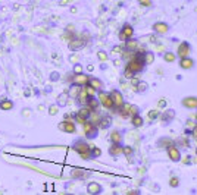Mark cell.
<instances>
[{
    "mask_svg": "<svg viewBox=\"0 0 197 195\" xmlns=\"http://www.w3.org/2000/svg\"><path fill=\"white\" fill-rule=\"evenodd\" d=\"M128 69H131L134 74H138L144 69V62H143V53H137L134 54L132 59H129L128 65H127Z\"/></svg>",
    "mask_w": 197,
    "mask_h": 195,
    "instance_id": "1",
    "label": "cell"
},
{
    "mask_svg": "<svg viewBox=\"0 0 197 195\" xmlns=\"http://www.w3.org/2000/svg\"><path fill=\"white\" fill-rule=\"evenodd\" d=\"M74 150L80 154L81 159H84V160L91 159V147H90L85 141H77L74 144Z\"/></svg>",
    "mask_w": 197,
    "mask_h": 195,
    "instance_id": "2",
    "label": "cell"
},
{
    "mask_svg": "<svg viewBox=\"0 0 197 195\" xmlns=\"http://www.w3.org/2000/svg\"><path fill=\"white\" fill-rule=\"evenodd\" d=\"M99 103H102V106L104 109H108V110L115 107L110 93H104V91H102V90H100V93H99Z\"/></svg>",
    "mask_w": 197,
    "mask_h": 195,
    "instance_id": "3",
    "label": "cell"
},
{
    "mask_svg": "<svg viewBox=\"0 0 197 195\" xmlns=\"http://www.w3.org/2000/svg\"><path fill=\"white\" fill-rule=\"evenodd\" d=\"M191 53V46L187 43V41H183V43H179L177 47V57H187V56H190Z\"/></svg>",
    "mask_w": 197,
    "mask_h": 195,
    "instance_id": "4",
    "label": "cell"
},
{
    "mask_svg": "<svg viewBox=\"0 0 197 195\" xmlns=\"http://www.w3.org/2000/svg\"><path fill=\"white\" fill-rule=\"evenodd\" d=\"M82 126H84V132L87 135V138H94L96 135H97V126L90 119H87V120L84 122Z\"/></svg>",
    "mask_w": 197,
    "mask_h": 195,
    "instance_id": "5",
    "label": "cell"
},
{
    "mask_svg": "<svg viewBox=\"0 0 197 195\" xmlns=\"http://www.w3.org/2000/svg\"><path fill=\"white\" fill-rule=\"evenodd\" d=\"M166 154H168L171 162H179L181 160V151L175 147V144L166 148Z\"/></svg>",
    "mask_w": 197,
    "mask_h": 195,
    "instance_id": "6",
    "label": "cell"
},
{
    "mask_svg": "<svg viewBox=\"0 0 197 195\" xmlns=\"http://www.w3.org/2000/svg\"><path fill=\"white\" fill-rule=\"evenodd\" d=\"M153 31L159 35H163V34H168L169 32V25L166 22H155L153 24Z\"/></svg>",
    "mask_w": 197,
    "mask_h": 195,
    "instance_id": "7",
    "label": "cell"
},
{
    "mask_svg": "<svg viewBox=\"0 0 197 195\" xmlns=\"http://www.w3.org/2000/svg\"><path fill=\"white\" fill-rule=\"evenodd\" d=\"M110 95H112V100H113V104H115L116 109L122 107V104L125 103L124 101V95L121 91H118V90H113L112 93H110Z\"/></svg>",
    "mask_w": 197,
    "mask_h": 195,
    "instance_id": "8",
    "label": "cell"
},
{
    "mask_svg": "<svg viewBox=\"0 0 197 195\" xmlns=\"http://www.w3.org/2000/svg\"><path fill=\"white\" fill-rule=\"evenodd\" d=\"M185 109H190V110H194L197 109V97H193V95H188V97H184L183 101H181Z\"/></svg>",
    "mask_w": 197,
    "mask_h": 195,
    "instance_id": "9",
    "label": "cell"
},
{
    "mask_svg": "<svg viewBox=\"0 0 197 195\" xmlns=\"http://www.w3.org/2000/svg\"><path fill=\"white\" fill-rule=\"evenodd\" d=\"M89 81H90V76L89 75H84V74H75V76L72 78V82H74L75 85H80V87L89 84Z\"/></svg>",
    "mask_w": 197,
    "mask_h": 195,
    "instance_id": "10",
    "label": "cell"
},
{
    "mask_svg": "<svg viewBox=\"0 0 197 195\" xmlns=\"http://www.w3.org/2000/svg\"><path fill=\"white\" fill-rule=\"evenodd\" d=\"M59 129L63 131V132H66V134H74L75 132V125H74V122L65 120V122H62L61 125H59Z\"/></svg>",
    "mask_w": 197,
    "mask_h": 195,
    "instance_id": "11",
    "label": "cell"
},
{
    "mask_svg": "<svg viewBox=\"0 0 197 195\" xmlns=\"http://www.w3.org/2000/svg\"><path fill=\"white\" fill-rule=\"evenodd\" d=\"M194 66V60L191 59V57H181L179 59V67L181 69H184V71H188V69H191V67Z\"/></svg>",
    "mask_w": 197,
    "mask_h": 195,
    "instance_id": "12",
    "label": "cell"
},
{
    "mask_svg": "<svg viewBox=\"0 0 197 195\" xmlns=\"http://www.w3.org/2000/svg\"><path fill=\"white\" fill-rule=\"evenodd\" d=\"M109 154L112 155V157H118V155L122 154V145L121 144H115V142H112V145L109 148Z\"/></svg>",
    "mask_w": 197,
    "mask_h": 195,
    "instance_id": "13",
    "label": "cell"
},
{
    "mask_svg": "<svg viewBox=\"0 0 197 195\" xmlns=\"http://www.w3.org/2000/svg\"><path fill=\"white\" fill-rule=\"evenodd\" d=\"M138 40H132V38H128V40H125V48L128 50V52H134L138 48Z\"/></svg>",
    "mask_w": 197,
    "mask_h": 195,
    "instance_id": "14",
    "label": "cell"
},
{
    "mask_svg": "<svg viewBox=\"0 0 197 195\" xmlns=\"http://www.w3.org/2000/svg\"><path fill=\"white\" fill-rule=\"evenodd\" d=\"M121 32H122L124 35H125V38L128 40V38H132V37H134V28L131 27L129 24H125L122 27V29H121Z\"/></svg>",
    "mask_w": 197,
    "mask_h": 195,
    "instance_id": "15",
    "label": "cell"
},
{
    "mask_svg": "<svg viewBox=\"0 0 197 195\" xmlns=\"http://www.w3.org/2000/svg\"><path fill=\"white\" fill-rule=\"evenodd\" d=\"M109 138H110V142H115V144H121L122 142V134L119 131H112L110 135H109Z\"/></svg>",
    "mask_w": 197,
    "mask_h": 195,
    "instance_id": "16",
    "label": "cell"
},
{
    "mask_svg": "<svg viewBox=\"0 0 197 195\" xmlns=\"http://www.w3.org/2000/svg\"><path fill=\"white\" fill-rule=\"evenodd\" d=\"M131 123H132L134 128H140L144 125V119L140 114H134V116H131Z\"/></svg>",
    "mask_w": 197,
    "mask_h": 195,
    "instance_id": "17",
    "label": "cell"
},
{
    "mask_svg": "<svg viewBox=\"0 0 197 195\" xmlns=\"http://www.w3.org/2000/svg\"><path fill=\"white\" fill-rule=\"evenodd\" d=\"M143 62H144V65H152V63H155V53H153V52H144Z\"/></svg>",
    "mask_w": 197,
    "mask_h": 195,
    "instance_id": "18",
    "label": "cell"
},
{
    "mask_svg": "<svg viewBox=\"0 0 197 195\" xmlns=\"http://www.w3.org/2000/svg\"><path fill=\"white\" fill-rule=\"evenodd\" d=\"M175 142L172 141L171 138H168V136H165V138H160L159 141H157V145L160 148H168V147H171V145H174Z\"/></svg>",
    "mask_w": 197,
    "mask_h": 195,
    "instance_id": "19",
    "label": "cell"
},
{
    "mask_svg": "<svg viewBox=\"0 0 197 195\" xmlns=\"http://www.w3.org/2000/svg\"><path fill=\"white\" fill-rule=\"evenodd\" d=\"M87 191H89L90 194H100L102 186L97 182H91V183H89V186H87Z\"/></svg>",
    "mask_w": 197,
    "mask_h": 195,
    "instance_id": "20",
    "label": "cell"
},
{
    "mask_svg": "<svg viewBox=\"0 0 197 195\" xmlns=\"http://www.w3.org/2000/svg\"><path fill=\"white\" fill-rule=\"evenodd\" d=\"M85 46V41L84 40H71L69 43V48L71 50H78V48H81Z\"/></svg>",
    "mask_w": 197,
    "mask_h": 195,
    "instance_id": "21",
    "label": "cell"
},
{
    "mask_svg": "<svg viewBox=\"0 0 197 195\" xmlns=\"http://www.w3.org/2000/svg\"><path fill=\"white\" fill-rule=\"evenodd\" d=\"M91 113H93V110H91L89 106H84V107L80 109V112H78L77 114H80V116H81V117H84V119H90Z\"/></svg>",
    "mask_w": 197,
    "mask_h": 195,
    "instance_id": "22",
    "label": "cell"
},
{
    "mask_svg": "<svg viewBox=\"0 0 197 195\" xmlns=\"http://www.w3.org/2000/svg\"><path fill=\"white\" fill-rule=\"evenodd\" d=\"M85 106H89L93 112H96V110L99 109V100L94 98V97H89V100H87V103H85Z\"/></svg>",
    "mask_w": 197,
    "mask_h": 195,
    "instance_id": "23",
    "label": "cell"
},
{
    "mask_svg": "<svg viewBox=\"0 0 197 195\" xmlns=\"http://www.w3.org/2000/svg\"><path fill=\"white\" fill-rule=\"evenodd\" d=\"M175 117V112L172 110V109H168V110H165V113L162 114V120L163 122H171L172 119Z\"/></svg>",
    "mask_w": 197,
    "mask_h": 195,
    "instance_id": "24",
    "label": "cell"
},
{
    "mask_svg": "<svg viewBox=\"0 0 197 195\" xmlns=\"http://www.w3.org/2000/svg\"><path fill=\"white\" fill-rule=\"evenodd\" d=\"M163 60L168 62V63H172V62L177 60V54L172 53V52H165L163 53Z\"/></svg>",
    "mask_w": 197,
    "mask_h": 195,
    "instance_id": "25",
    "label": "cell"
},
{
    "mask_svg": "<svg viewBox=\"0 0 197 195\" xmlns=\"http://www.w3.org/2000/svg\"><path fill=\"white\" fill-rule=\"evenodd\" d=\"M89 84H90V85H91L93 88H96L97 91H99V90H102V88H103V82L100 81V79H97V78H90Z\"/></svg>",
    "mask_w": 197,
    "mask_h": 195,
    "instance_id": "26",
    "label": "cell"
},
{
    "mask_svg": "<svg viewBox=\"0 0 197 195\" xmlns=\"http://www.w3.org/2000/svg\"><path fill=\"white\" fill-rule=\"evenodd\" d=\"M77 98H80V101H81L82 104H85V103H87V100H89V95H87V93H85L84 87L80 88V93H78V95H77Z\"/></svg>",
    "mask_w": 197,
    "mask_h": 195,
    "instance_id": "27",
    "label": "cell"
},
{
    "mask_svg": "<svg viewBox=\"0 0 197 195\" xmlns=\"http://www.w3.org/2000/svg\"><path fill=\"white\" fill-rule=\"evenodd\" d=\"M147 88H149L147 82L138 81V84H137L136 88H134V91H136V93H144V91H147Z\"/></svg>",
    "mask_w": 197,
    "mask_h": 195,
    "instance_id": "28",
    "label": "cell"
},
{
    "mask_svg": "<svg viewBox=\"0 0 197 195\" xmlns=\"http://www.w3.org/2000/svg\"><path fill=\"white\" fill-rule=\"evenodd\" d=\"M110 117L109 116H106V117H102L100 120H99V128H102V129H106L110 125Z\"/></svg>",
    "mask_w": 197,
    "mask_h": 195,
    "instance_id": "29",
    "label": "cell"
},
{
    "mask_svg": "<svg viewBox=\"0 0 197 195\" xmlns=\"http://www.w3.org/2000/svg\"><path fill=\"white\" fill-rule=\"evenodd\" d=\"M82 87H84V90H85V93H87V95H89V97H94L96 93H97V90H96V88H93L90 84H85V85H82Z\"/></svg>",
    "mask_w": 197,
    "mask_h": 195,
    "instance_id": "30",
    "label": "cell"
},
{
    "mask_svg": "<svg viewBox=\"0 0 197 195\" xmlns=\"http://www.w3.org/2000/svg\"><path fill=\"white\" fill-rule=\"evenodd\" d=\"M160 109H153V110H150L149 112V120H156L157 117L160 116V112H159Z\"/></svg>",
    "mask_w": 197,
    "mask_h": 195,
    "instance_id": "31",
    "label": "cell"
},
{
    "mask_svg": "<svg viewBox=\"0 0 197 195\" xmlns=\"http://www.w3.org/2000/svg\"><path fill=\"white\" fill-rule=\"evenodd\" d=\"M122 154H125L127 157H132V154H134V148L131 147V145H125V147H122Z\"/></svg>",
    "mask_w": 197,
    "mask_h": 195,
    "instance_id": "32",
    "label": "cell"
},
{
    "mask_svg": "<svg viewBox=\"0 0 197 195\" xmlns=\"http://www.w3.org/2000/svg\"><path fill=\"white\" fill-rule=\"evenodd\" d=\"M169 186H172V188H178V186H179V178H178V176H172V178H171Z\"/></svg>",
    "mask_w": 197,
    "mask_h": 195,
    "instance_id": "33",
    "label": "cell"
},
{
    "mask_svg": "<svg viewBox=\"0 0 197 195\" xmlns=\"http://www.w3.org/2000/svg\"><path fill=\"white\" fill-rule=\"evenodd\" d=\"M80 85H75L74 84V87L71 88V91H69V94L68 95H71V97H74V98H77V95H78V93H80Z\"/></svg>",
    "mask_w": 197,
    "mask_h": 195,
    "instance_id": "34",
    "label": "cell"
},
{
    "mask_svg": "<svg viewBox=\"0 0 197 195\" xmlns=\"http://www.w3.org/2000/svg\"><path fill=\"white\" fill-rule=\"evenodd\" d=\"M12 101H7V100H3L0 103V109H3V110H9V109H12Z\"/></svg>",
    "mask_w": 197,
    "mask_h": 195,
    "instance_id": "35",
    "label": "cell"
},
{
    "mask_svg": "<svg viewBox=\"0 0 197 195\" xmlns=\"http://www.w3.org/2000/svg\"><path fill=\"white\" fill-rule=\"evenodd\" d=\"M66 101H68V94H66V93H63V94L59 95V106H65Z\"/></svg>",
    "mask_w": 197,
    "mask_h": 195,
    "instance_id": "36",
    "label": "cell"
},
{
    "mask_svg": "<svg viewBox=\"0 0 197 195\" xmlns=\"http://www.w3.org/2000/svg\"><path fill=\"white\" fill-rule=\"evenodd\" d=\"M138 5L143 7H152L153 6V2L152 0H138Z\"/></svg>",
    "mask_w": 197,
    "mask_h": 195,
    "instance_id": "37",
    "label": "cell"
},
{
    "mask_svg": "<svg viewBox=\"0 0 197 195\" xmlns=\"http://www.w3.org/2000/svg\"><path fill=\"white\" fill-rule=\"evenodd\" d=\"M97 57H99V60L100 62H106L109 59V56H108L106 52H99V53H97Z\"/></svg>",
    "mask_w": 197,
    "mask_h": 195,
    "instance_id": "38",
    "label": "cell"
},
{
    "mask_svg": "<svg viewBox=\"0 0 197 195\" xmlns=\"http://www.w3.org/2000/svg\"><path fill=\"white\" fill-rule=\"evenodd\" d=\"M124 76L127 78V79H131V78H134L136 76V74L131 71V69H128V67H125V72H124Z\"/></svg>",
    "mask_w": 197,
    "mask_h": 195,
    "instance_id": "39",
    "label": "cell"
},
{
    "mask_svg": "<svg viewBox=\"0 0 197 195\" xmlns=\"http://www.w3.org/2000/svg\"><path fill=\"white\" fill-rule=\"evenodd\" d=\"M100 155H102V150L100 148L97 147L91 148V157H100Z\"/></svg>",
    "mask_w": 197,
    "mask_h": 195,
    "instance_id": "40",
    "label": "cell"
},
{
    "mask_svg": "<svg viewBox=\"0 0 197 195\" xmlns=\"http://www.w3.org/2000/svg\"><path fill=\"white\" fill-rule=\"evenodd\" d=\"M129 114H131V116L138 114V107H137V106H134V104H131V107H129Z\"/></svg>",
    "mask_w": 197,
    "mask_h": 195,
    "instance_id": "41",
    "label": "cell"
},
{
    "mask_svg": "<svg viewBox=\"0 0 197 195\" xmlns=\"http://www.w3.org/2000/svg\"><path fill=\"white\" fill-rule=\"evenodd\" d=\"M181 160H183L184 164H190V163H193V159H191V155H185V159H183V157H181Z\"/></svg>",
    "mask_w": 197,
    "mask_h": 195,
    "instance_id": "42",
    "label": "cell"
},
{
    "mask_svg": "<svg viewBox=\"0 0 197 195\" xmlns=\"http://www.w3.org/2000/svg\"><path fill=\"white\" fill-rule=\"evenodd\" d=\"M74 74H82V66L81 65H78V63L75 65L74 66Z\"/></svg>",
    "mask_w": 197,
    "mask_h": 195,
    "instance_id": "43",
    "label": "cell"
},
{
    "mask_svg": "<svg viewBox=\"0 0 197 195\" xmlns=\"http://www.w3.org/2000/svg\"><path fill=\"white\" fill-rule=\"evenodd\" d=\"M191 136H193V140H194V141H197V125L196 126H194V128L191 129Z\"/></svg>",
    "mask_w": 197,
    "mask_h": 195,
    "instance_id": "44",
    "label": "cell"
},
{
    "mask_svg": "<svg viewBox=\"0 0 197 195\" xmlns=\"http://www.w3.org/2000/svg\"><path fill=\"white\" fill-rule=\"evenodd\" d=\"M178 144H183V147H190V145H188V141H187L185 138H179V140H178Z\"/></svg>",
    "mask_w": 197,
    "mask_h": 195,
    "instance_id": "45",
    "label": "cell"
},
{
    "mask_svg": "<svg viewBox=\"0 0 197 195\" xmlns=\"http://www.w3.org/2000/svg\"><path fill=\"white\" fill-rule=\"evenodd\" d=\"M74 0H59V5L61 6H66V5H71Z\"/></svg>",
    "mask_w": 197,
    "mask_h": 195,
    "instance_id": "46",
    "label": "cell"
},
{
    "mask_svg": "<svg viewBox=\"0 0 197 195\" xmlns=\"http://www.w3.org/2000/svg\"><path fill=\"white\" fill-rule=\"evenodd\" d=\"M163 107H166V100L165 98H162L159 101V104H157V109H163Z\"/></svg>",
    "mask_w": 197,
    "mask_h": 195,
    "instance_id": "47",
    "label": "cell"
},
{
    "mask_svg": "<svg viewBox=\"0 0 197 195\" xmlns=\"http://www.w3.org/2000/svg\"><path fill=\"white\" fill-rule=\"evenodd\" d=\"M49 113L52 114V116H54V114L57 113V106H52V107H50V110H49Z\"/></svg>",
    "mask_w": 197,
    "mask_h": 195,
    "instance_id": "48",
    "label": "cell"
},
{
    "mask_svg": "<svg viewBox=\"0 0 197 195\" xmlns=\"http://www.w3.org/2000/svg\"><path fill=\"white\" fill-rule=\"evenodd\" d=\"M75 119H77V122H78V123H84V122L87 120V119H84V117H81V116H80V114H75Z\"/></svg>",
    "mask_w": 197,
    "mask_h": 195,
    "instance_id": "49",
    "label": "cell"
},
{
    "mask_svg": "<svg viewBox=\"0 0 197 195\" xmlns=\"http://www.w3.org/2000/svg\"><path fill=\"white\" fill-rule=\"evenodd\" d=\"M112 52H113V53H121V52H122V47H121V46H115V47L112 48Z\"/></svg>",
    "mask_w": 197,
    "mask_h": 195,
    "instance_id": "50",
    "label": "cell"
},
{
    "mask_svg": "<svg viewBox=\"0 0 197 195\" xmlns=\"http://www.w3.org/2000/svg\"><path fill=\"white\" fill-rule=\"evenodd\" d=\"M137 84H138V79H137L136 76H134V78H131V85H132V88H136Z\"/></svg>",
    "mask_w": 197,
    "mask_h": 195,
    "instance_id": "51",
    "label": "cell"
},
{
    "mask_svg": "<svg viewBox=\"0 0 197 195\" xmlns=\"http://www.w3.org/2000/svg\"><path fill=\"white\" fill-rule=\"evenodd\" d=\"M119 40H124V41L127 40V38H125V35H124V34L121 32V31H119Z\"/></svg>",
    "mask_w": 197,
    "mask_h": 195,
    "instance_id": "52",
    "label": "cell"
},
{
    "mask_svg": "<svg viewBox=\"0 0 197 195\" xmlns=\"http://www.w3.org/2000/svg\"><path fill=\"white\" fill-rule=\"evenodd\" d=\"M71 60H72V62H77V60H78V57H77V56H72V57H71Z\"/></svg>",
    "mask_w": 197,
    "mask_h": 195,
    "instance_id": "53",
    "label": "cell"
},
{
    "mask_svg": "<svg viewBox=\"0 0 197 195\" xmlns=\"http://www.w3.org/2000/svg\"><path fill=\"white\" fill-rule=\"evenodd\" d=\"M196 120H197V114H196Z\"/></svg>",
    "mask_w": 197,
    "mask_h": 195,
    "instance_id": "54",
    "label": "cell"
}]
</instances>
